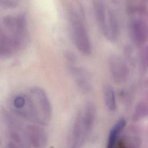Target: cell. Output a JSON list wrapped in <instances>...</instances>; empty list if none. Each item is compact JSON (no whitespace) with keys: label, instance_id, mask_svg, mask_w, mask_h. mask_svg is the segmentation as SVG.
Masks as SVG:
<instances>
[{"label":"cell","instance_id":"obj_1","mask_svg":"<svg viewBox=\"0 0 148 148\" xmlns=\"http://www.w3.org/2000/svg\"><path fill=\"white\" fill-rule=\"evenodd\" d=\"M95 117L96 109L92 102L85 103L79 109L69 135L71 147H80L85 143L92 131Z\"/></svg>","mask_w":148,"mask_h":148},{"label":"cell","instance_id":"obj_2","mask_svg":"<svg viewBox=\"0 0 148 148\" xmlns=\"http://www.w3.org/2000/svg\"><path fill=\"white\" fill-rule=\"evenodd\" d=\"M72 39L77 49L84 55L88 56L92 51L90 38L83 21L82 14L71 10L69 14Z\"/></svg>","mask_w":148,"mask_h":148},{"label":"cell","instance_id":"obj_3","mask_svg":"<svg viewBox=\"0 0 148 148\" xmlns=\"http://www.w3.org/2000/svg\"><path fill=\"white\" fill-rule=\"evenodd\" d=\"M108 68L113 81L118 84L127 80L130 70L126 62L120 56L113 54L108 59Z\"/></svg>","mask_w":148,"mask_h":148},{"label":"cell","instance_id":"obj_4","mask_svg":"<svg viewBox=\"0 0 148 148\" xmlns=\"http://www.w3.org/2000/svg\"><path fill=\"white\" fill-rule=\"evenodd\" d=\"M143 18L132 20L129 25V32L131 40L138 47L142 46L148 39V24Z\"/></svg>","mask_w":148,"mask_h":148},{"label":"cell","instance_id":"obj_5","mask_svg":"<svg viewBox=\"0 0 148 148\" xmlns=\"http://www.w3.org/2000/svg\"><path fill=\"white\" fill-rule=\"evenodd\" d=\"M76 64L68 65V69L75 83L81 91L90 92L92 88V77L87 70Z\"/></svg>","mask_w":148,"mask_h":148},{"label":"cell","instance_id":"obj_6","mask_svg":"<svg viewBox=\"0 0 148 148\" xmlns=\"http://www.w3.org/2000/svg\"><path fill=\"white\" fill-rule=\"evenodd\" d=\"M93 10L97 25L105 36L108 26V10L101 0H94L92 2Z\"/></svg>","mask_w":148,"mask_h":148},{"label":"cell","instance_id":"obj_7","mask_svg":"<svg viewBox=\"0 0 148 148\" xmlns=\"http://www.w3.org/2000/svg\"><path fill=\"white\" fill-rule=\"evenodd\" d=\"M120 27L117 17L112 10H108V22L105 37L109 41L116 42L119 37Z\"/></svg>","mask_w":148,"mask_h":148},{"label":"cell","instance_id":"obj_8","mask_svg":"<svg viewBox=\"0 0 148 148\" xmlns=\"http://www.w3.org/2000/svg\"><path fill=\"white\" fill-rule=\"evenodd\" d=\"M126 125V121L123 118H120L114 123L110 130L106 147L108 148H113L116 147V144L120 138V135Z\"/></svg>","mask_w":148,"mask_h":148},{"label":"cell","instance_id":"obj_9","mask_svg":"<svg viewBox=\"0 0 148 148\" xmlns=\"http://www.w3.org/2000/svg\"><path fill=\"white\" fill-rule=\"evenodd\" d=\"M103 98L105 104L111 112H114L117 108V103L114 90L109 84H105L103 87Z\"/></svg>","mask_w":148,"mask_h":148},{"label":"cell","instance_id":"obj_10","mask_svg":"<svg viewBox=\"0 0 148 148\" xmlns=\"http://www.w3.org/2000/svg\"><path fill=\"white\" fill-rule=\"evenodd\" d=\"M140 143V139L138 136H125L119 139L116 146L120 147H138Z\"/></svg>","mask_w":148,"mask_h":148},{"label":"cell","instance_id":"obj_11","mask_svg":"<svg viewBox=\"0 0 148 148\" xmlns=\"http://www.w3.org/2000/svg\"><path fill=\"white\" fill-rule=\"evenodd\" d=\"M32 140L34 143L39 144V146H42V144L46 143V135L40 129H39V131H34L32 133Z\"/></svg>","mask_w":148,"mask_h":148},{"label":"cell","instance_id":"obj_12","mask_svg":"<svg viewBox=\"0 0 148 148\" xmlns=\"http://www.w3.org/2000/svg\"><path fill=\"white\" fill-rule=\"evenodd\" d=\"M140 61L143 68L148 69V45L145 46L140 54Z\"/></svg>","mask_w":148,"mask_h":148},{"label":"cell","instance_id":"obj_13","mask_svg":"<svg viewBox=\"0 0 148 148\" xmlns=\"http://www.w3.org/2000/svg\"><path fill=\"white\" fill-rule=\"evenodd\" d=\"M17 4V0H0V5L8 8H14Z\"/></svg>","mask_w":148,"mask_h":148},{"label":"cell","instance_id":"obj_14","mask_svg":"<svg viewBox=\"0 0 148 148\" xmlns=\"http://www.w3.org/2000/svg\"><path fill=\"white\" fill-rule=\"evenodd\" d=\"M25 98L22 96H18L15 98L14 100V105L17 108H21L25 105Z\"/></svg>","mask_w":148,"mask_h":148},{"label":"cell","instance_id":"obj_15","mask_svg":"<svg viewBox=\"0 0 148 148\" xmlns=\"http://www.w3.org/2000/svg\"><path fill=\"white\" fill-rule=\"evenodd\" d=\"M147 84H148V79H147Z\"/></svg>","mask_w":148,"mask_h":148}]
</instances>
